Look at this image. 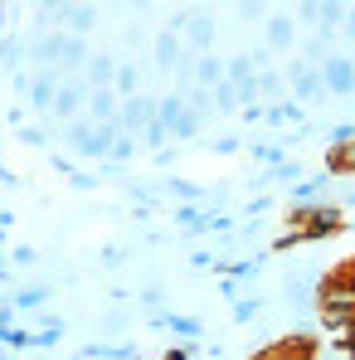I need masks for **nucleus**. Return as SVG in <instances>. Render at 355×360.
<instances>
[{
	"mask_svg": "<svg viewBox=\"0 0 355 360\" xmlns=\"http://www.w3.org/2000/svg\"><path fill=\"white\" fill-rule=\"evenodd\" d=\"M326 78H331V88H336V93H351V88H355L351 63H331V68H326Z\"/></svg>",
	"mask_w": 355,
	"mask_h": 360,
	"instance_id": "obj_2",
	"label": "nucleus"
},
{
	"mask_svg": "<svg viewBox=\"0 0 355 360\" xmlns=\"http://www.w3.org/2000/svg\"><path fill=\"white\" fill-rule=\"evenodd\" d=\"M331 171H355V141H351V146H336V151H331Z\"/></svg>",
	"mask_w": 355,
	"mask_h": 360,
	"instance_id": "obj_3",
	"label": "nucleus"
},
{
	"mask_svg": "<svg viewBox=\"0 0 355 360\" xmlns=\"http://www.w3.org/2000/svg\"><path fill=\"white\" fill-rule=\"evenodd\" d=\"M258 360H311V346L302 341V336H292V341H278V346H268Z\"/></svg>",
	"mask_w": 355,
	"mask_h": 360,
	"instance_id": "obj_1",
	"label": "nucleus"
}]
</instances>
